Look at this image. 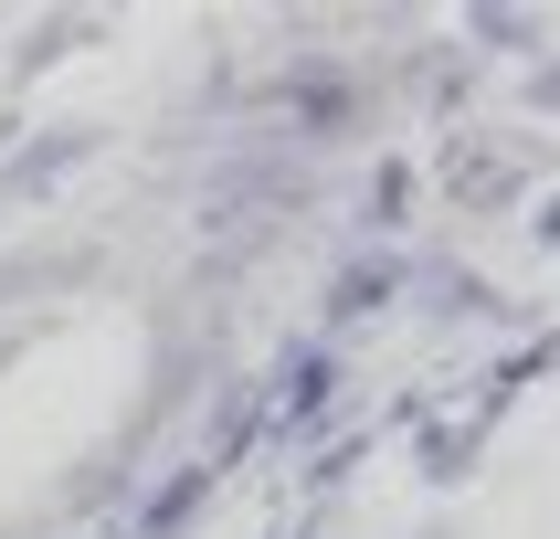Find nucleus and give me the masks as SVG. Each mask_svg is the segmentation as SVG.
Listing matches in <instances>:
<instances>
[{"label":"nucleus","instance_id":"1","mask_svg":"<svg viewBox=\"0 0 560 539\" xmlns=\"http://www.w3.org/2000/svg\"><path fill=\"white\" fill-rule=\"evenodd\" d=\"M381 296H392V265H349L339 276V317H371Z\"/></svg>","mask_w":560,"mask_h":539}]
</instances>
